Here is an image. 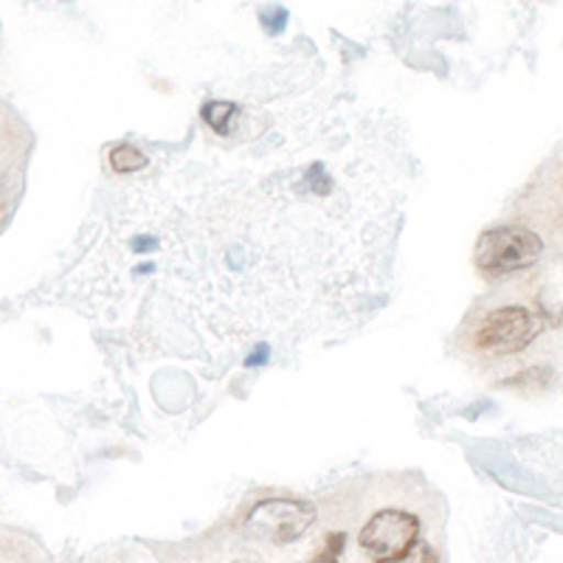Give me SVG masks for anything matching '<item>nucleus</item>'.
<instances>
[{"label":"nucleus","instance_id":"nucleus-2","mask_svg":"<svg viewBox=\"0 0 563 563\" xmlns=\"http://www.w3.org/2000/svg\"><path fill=\"white\" fill-rule=\"evenodd\" d=\"M547 243L530 225H496L485 231L476 243L474 260L485 279H505L530 271L544 256Z\"/></svg>","mask_w":563,"mask_h":563},{"label":"nucleus","instance_id":"nucleus-7","mask_svg":"<svg viewBox=\"0 0 563 563\" xmlns=\"http://www.w3.org/2000/svg\"><path fill=\"white\" fill-rule=\"evenodd\" d=\"M386 563H442V561H440V552H437L426 538H422L420 544H417L409 555L397 558V561H386Z\"/></svg>","mask_w":563,"mask_h":563},{"label":"nucleus","instance_id":"nucleus-1","mask_svg":"<svg viewBox=\"0 0 563 563\" xmlns=\"http://www.w3.org/2000/svg\"><path fill=\"white\" fill-rule=\"evenodd\" d=\"M544 330V316L525 301H496L467 316L462 324V346L485 361H501L530 350Z\"/></svg>","mask_w":563,"mask_h":563},{"label":"nucleus","instance_id":"nucleus-5","mask_svg":"<svg viewBox=\"0 0 563 563\" xmlns=\"http://www.w3.org/2000/svg\"><path fill=\"white\" fill-rule=\"evenodd\" d=\"M147 164V158L135 147H113L110 150V167L124 173V169H141Z\"/></svg>","mask_w":563,"mask_h":563},{"label":"nucleus","instance_id":"nucleus-4","mask_svg":"<svg viewBox=\"0 0 563 563\" xmlns=\"http://www.w3.org/2000/svg\"><path fill=\"white\" fill-rule=\"evenodd\" d=\"M316 510L308 501L265 499L251 507L243 519V532L268 544H294L313 527Z\"/></svg>","mask_w":563,"mask_h":563},{"label":"nucleus","instance_id":"nucleus-6","mask_svg":"<svg viewBox=\"0 0 563 563\" xmlns=\"http://www.w3.org/2000/svg\"><path fill=\"white\" fill-rule=\"evenodd\" d=\"M346 536L344 532H333V536L327 538V547L313 558L310 563H341V552H344Z\"/></svg>","mask_w":563,"mask_h":563},{"label":"nucleus","instance_id":"nucleus-8","mask_svg":"<svg viewBox=\"0 0 563 563\" xmlns=\"http://www.w3.org/2000/svg\"><path fill=\"white\" fill-rule=\"evenodd\" d=\"M561 198H563V178H561Z\"/></svg>","mask_w":563,"mask_h":563},{"label":"nucleus","instance_id":"nucleus-3","mask_svg":"<svg viewBox=\"0 0 563 563\" xmlns=\"http://www.w3.org/2000/svg\"><path fill=\"white\" fill-rule=\"evenodd\" d=\"M422 541V521L406 507H380L358 530V547L372 563L397 561Z\"/></svg>","mask_w":563,"mask_h":563}]
</instances>
